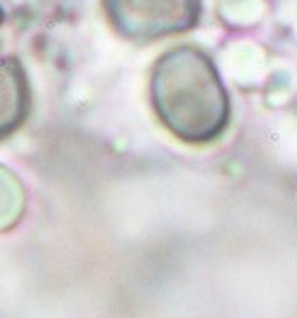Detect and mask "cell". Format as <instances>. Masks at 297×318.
Segmentation results:
<instances>
[{
	"mask_svg": "<svg viewBox=\"0 0 297 318\" xmlns=\"http://www.w3.org/2000/svg\"><path fill=\"white\" fill-rule=\"evenodd\" d=\"M155 107L167 128L188 143H207L228 121V100L214 69L195 52H173L155 74Z\"/></svg>",
	"mask_w": 297,
	"mask_h": 318,
	"instance_id": "6da1fadb",
	"label": "cell"
},
{
	"mask_svg": "<svg viewBox=\"0 0 297 318\" xmlns=\"http://www.w3.org/2000/svg\"><path fill=\"white\" fill-rule=\"evenodd\" d=\"M26 116V86L17 67L0 62V138L17 128Z\"/></svg>",
	"mask_w": 297,
	"mask_h": 318,
	"instance_id": "7a4b0ae2",
	"label": "cell"
}]
</instances>
